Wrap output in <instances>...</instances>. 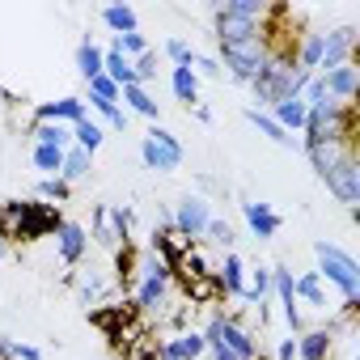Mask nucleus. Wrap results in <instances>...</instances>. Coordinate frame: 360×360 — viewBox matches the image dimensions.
I'll use <instances>...</instances> for the list:
<instances>
[{
  "mask_svg": "<svg viewBox=\"0 0 360 360\" xmlns=\"http://www.w3.org/2000/svg\"><path fill=\"white\" fill-rule=\"evenodd\" d=\"M169 343H174V352L183 356V360H204V356H208V339H204V330H195V326L174 330Z\"/></svg>",
  "mask_w": 360,
  "mask_h": 360,
  "instance_id": "31",
  "label": "nucleus"
},
{
  "mask_svg": "<svg viewBox=\"0 0 360 360\" xmlns=\"http://www.w3.org/2000/svg\"><path fill=\"white\" fill-rule=\"evenodd\" d=\"M267 115H271L288 136H297V140H301V131H305V115H309V110H305V102H301V98H288V102H276Z\"/></svg>",
  "mask_w": 360,
  "mask_h": 360,
  "instance_id": "25",
  "label": "nucleus"
},
{
  "mask_svg": "<svg viewBox=\"0 0 360 360\" xmlns=\"http://www.w3.org/2000/svg\"><path fill=\"white\" fill-rule=\"evenodd\" d=\"M9 250H13V246H9V242H5V238H0V259H5V255H9Z\"/></svg>",
  "mask_w": 360,
  "mask_h": 360,
  "instance_id": "47",
  "label": "nucleus"
},
{
  "mask_svg": "<svg viewBox=\"0 0 360 360\" xmlns=\"http://www.w3.org/2000/svg\"><path fill=\"white\" fill-rule=\"evenodd\" d=\"M56 255H60L64 267H81L85 255H89V229L81 221H68L64 217V225L56 229Z\"/></svg>",
  "mask_w": 360,
  "mask_h": 360,
  "instance_id": "11",
  "label": "nucleus"
},
{
  "mask_svg": "<svg viewBox=\"0 0 360 360\" xmlns=\"http://www.w3.org/2000/svg\"><path fill=\"white\" fill-rule=\"evenodd\" d=\"M89 98H98V102H119V85L102 72V77H94V81H89Z\"/></svg>",
  "mask_w": 360,
  "mask_h": 360,
  "instance_id": "42",
  "label": "nucleus"
},
{
  "mask_svg": "<svg viewBox=\"0 0 360 360\" xmlns=\"http://www.w3.org/2000/svg\"><path fill=\"white\" fill-rule=\"evenodd\" d=\"M212 34L217 43H242L263 34V22H246V18H229V13H212Z\"/></svg>",
  "mask_w": 360,
  "mask_h": 360,
  "instance_id": "20",
  "label": "nucleus"
},
{
  "mask_svg": "<svg viewBox=\"0 0 360 360\" xmlns=\"http://www.w3.org/2000/svg\"><path fill=\"white\" fill-rule=\"evenodd\" d=\"M30 165H34L43 178H60L64 148H51V144H30Z\"/></svg>",
  "mask_w": 360,
  "mask_h": 360,
  "instance_id": "35",
  "label": "nucleus"
},
{
  "mask_svg": "<svg viewBox=\"0 0 360 360\" xmlns=\"http://www.w3.org/2000/svg\"><path fill=\"white\" fill-rule=\"evenodd\" d=\"M102 72L123 89V85H136V72H131V60H123L119 51H106L102 47Z\"/></svg>",
  "mask_w": 360,
  "mask_h": 360,
  "instance_id": "36",
  "label": "nucleus"
},
{
  "mask_svg": "<svg viewBox=\"0 0 360 360\" xmlns=\"http://www.w3.org/2000/svg\"><path fill=\"white\" fill-rule=\"evenodd\" d=\"M314 259H318V267H314L318 280H326L330 288H339L343 309L352 314L356 301H360V263H356L343 246H335V242H326V238L314 242Z\"/></svg>",
  "mask_w": 360,
  "mask_h": 360,
  "instance_id": "2",
  "label": "nucleus"
},
{
  "mask_svg": "<svg viewBox=\"0 0 360 360\" xmlns=\"http://www.w3.org/2000/svg\"><path fill=\"white\" fill-rule=\"evenodd\" d=\"M195 119H200V123H212L217 115H212V106H204V102H200V106H195Z\"/></svg>",
  "mask_w": 360,
  "mask_h": 360,
  "instance_id": "45",
  "label": "nucleus"
},
{
  "mask_svg": "<svg viewBox=\"0 0 360 360\" xmlns=\"http://www.w3.org/2000/svg\"><path fill=\"white\" fill-rule=\"evenodd\" d=\"M208 221H212V204H208L204 195H191V191L178 200V204H174V212H169V229L183 238V242H191V246L204 238Z\"/></svg>",
  "mask_w": 360,
  "mask_h": 360,
  "instance_id": "7",
  "label": "nucleus"
},
{
  "mask_svg": "<svg viewBox=\"0 0 360 360\" xmlns=\"http://www.w3.org/2000/svg\"><path fill=\"white\" fill-rule=\"evenodd\" d=\"M169 89L187 110L200 106V77H195V68H169Z\"/></svg>",
  "mask_w": 360,
  "mask_h": 360,
  "instance_id": "26",
  "label": "nucleus"
},
{
  "mask_svg": "<svg viewBox=\"0 0 360 360\" xmlns=\"http://www.w3.org/2000/svg\"><path fill=\"white\" fill-rule=\"evenodd\" d=\"M140 314L131 309V301H123V305H98V309H89V322L110 339V343H123V335H127V326L136 322Z\"/></svg>",
  "mask_w": 360,
  "mask_h": 360,
  "instance_id": "12",
  "label": "nucleus"
},
{
  "mask_svg": "<svg viewBox=\"0 0 360 360\" xmlns=\"http://www.w3.org/2000/svg\"><path fill=\"white\" fill-rule=\"evenodd\" d=\"M326 191L343 204V208H356L360 204V157H347L343 165H335L330 174H322Z\"/></svg>",
  "mask_w": 360,
  "mask_h": 360,
  "instance_id": "10",
  "label": "nucleus"
},
{
  "mask_svg": "<svg viewBox=\"0 0 360 360\" xmlns=\"http://www.w3.org/2000/svg\"><path fill=\"white\" fill-rule=\"evenodd\" d=\"M102 26H106L110 39H115V34H131V30H140V18H136V9L127 5V0H115V5H102Z\"/></svg>",
  "mask_w": 360,
  "mask_h": 360,
  "instance_id": "23",
  "label": "nucleus"
},
{
  "mask_svg": "<svg viewBox=\"0 0 360 360\" xmlns=\"http://www.w3.org/2000/svg\"><path fill=\"white\" fill-rule=\"evenodd\" d=\"M34 200H43V204H68L72 200V187L64 183V178H39V187H34Z\"/></svg>",
  "mask_w": 360,
  "mask_h": 360,
  "instance_id": "37",
  "label": "nucleus"
},
{
  "mask_svg": "<svg viewBox=\"0 0 360 360\" xmlns=\"http://www.w3.org/2000/svg\"><path fill=\"white\" fill-rule=\"evenodd\" d=\"M30 140L34 144H51V148H72V127L64 123H30Z\"/></svg>",
  "mask_w": 360,
  "mask_h": 360,
  "instance_id": "34",
  "label": "nucleus"
},
{
  "mask_svg": "<svg viewBox=\"0 0 360 360\" xmlns=\"http://www.w3.org/2000/svg\"><path fill=\"white\" fill-rule=\"evenodd\" d=\"M242 217L250 225V238H259V242H271L284 229V217L271 204H259V200H242Z\"/></svg>",
  "mask_w": 360,
  "mask_h": 360,
  "instance_id": "16",
  "label": "nucleus"
},
{
  "mask_svg": "<svg viewBox=\"0 0 360 360\" xmlns=\"http://www.w3.org/2000/svg\"><path fill=\"white\" fill-rule=\"evenodd\" d=\"M85 115H89V102L77 98V94L56 98V102H39V106H34V119H39V123H64V127H77Z\"/></svg>",
  "mask_w": 360,
  "mask_h": 360,
  "instance_id": "13",
  "label": "nucleus"
},
{
  "mask_svg": "<svg viewBox=\"0 0 360 360\" xmlns=\"http://www.w3.org/2000/svg\"><path fill=\"white\" fill-rule=\"evenodd\" d=\"M0 360H13V339L0 335Z\"/></svg>",
  "mask_w": 360,
  "mask_h": 360,
  "instance_id": "46",
  "label": "nucleus"
},
{
  "mask_svg": "<svg viewBox=\"0 0 360 360\" xmlns=\"http://www.w3.org/2000/svg\"><path fill=\"white\" fill-rule=\"evenodd\" d=\"M271 297L280 301V318H284L288 335H301L305 330V318H301V305H297V288H292V271L288 267H271Z\"/></svg>",
  "mask_w": 360,
  "mask_h": 360,
  "instance_id": "9",
  "label": "nucleus"
},
{
  "mask_svg": "<svg viewBox=\"0 0 360 360\" xmlns=\"http://www.w3.org/2000/svg\"><path fill=\"white\" fill-rule=\"evenodd\" d=\"M191 68H195V77H200V81H204V77H208V81H221V77H225L217 56H195V64H191Z\"/></svg>",
  "mask_w": 360,
  "mask_h": 360,
  "instance_id": "43",
  "label": "nucleus"
},
{
  "mask_svg": "<svg viewBox=\"0 0 360 360\" xmlns=\"http://www.w3.org/2000/svg\"><path fill=\"white\" fill-rule=\"evenodd\" d=\"M72 144H77V148H85V153L94 157V153H98V148L106 144V127H102V123H98L94 115H85V119H81V123L72 127Z\"/></svg>",
  "mask_w": 360,
  "mask_h": 360,
  "instance_id": "33",
  "label": "nucleus"
},
{
  "mask_svg": "<svg viewBox=\"0 0 360 360\" xmlns=\"http://www.w3.org/2000/svg\"><path fill=\"white\" fill-rule=\"evenodd\" d=\"M161 56H165L174 68H191V64H195V47H191L187 39H165V43H161Z\"/></svg>",
  "mask_w": 360,
  "mask_h": 360,
  "instance_id": "40",
  "label": "nucleus"
},
{
  "mask_svg": "<svg viewBox=\"0 0 360 360\" xmlns=\"http://www.w3.org/2000/svg\"><path fill=\"white\" fill-rule=\"evenodd\" d=\"M267 297H271V267H246V292H242V301L255 305V309H263Z\"/></svg>",
  "mask_w": 360,
  "mask_h": 360,
  "instance_id": "30",
  "label": "nucleus"
},
{
  "mask_svg": "<svg viewBox=\"0 0 360 360\" xmlns=\"http://www.w3.org/2000/svg\"><path fill=\"white\" fill-rule=\"evenodd\" d=\"M72 288H77V297H81V305H102V297L110 292V280L98 271V267H85V271H77L72 276Z\"/></svg>",
  "mask_w": 360,
  "mask_h": 360,
  "instance_id": "21",
  "label": "nucleus"
},
{
  "mask_svg": "<svg viewBox=\"0 0 360 360\" xmlns=\"http://www.w3.org/2000/svg\"><path fill=\"white\" fill-rule=\"evenodd\" d=\"M204 339H208V343H225L238 360H255V356L263 352V347H259V335H255L246 322H238L233 314H221V309L204 322Z\"/></svg>",
  "mask_w": 360,
  "mask_h": 360,
  "instance_id": "5",
  "label": "nucleus"
},
{
  "mask_svg": "<svg viewBox=\"0 0 360 360\" xmlns=\"http://www.w3.org/2000/svg\"><path fill=\"white\" fill-rule=\"evenodd\" d=\"M60 225H64V212L56 204H43V200H5L0 204V238L9 246L56 238Z\"/></svg>",
  "mask_w": 360,
  "mask_h": 360,
  "instance_id": "1",
  "label": "nucleus"
},
{
  "mask_svg": "<svg viewBox=\"0 0 360 360\" xmlns=\"http://www.w3.org/2000/svg\"><path fill=\"white\" fill-rule=\"evenodd\" d=\"M221 47V72H229V81L238 85H250L263 64H267V34H255V39H242V43H217Z\"/></svg>",
  "mask_w": 360,
  "mask_h": 360,
  "instance_id": "3",
  "label": "nucleus"
},
{
  "mask_svg": "<svg viewBox=\"0 0 360 360\" xmlns=\"http://www.w3.org/2000/svg\"><path fill=\"white\" fill-rule=\"evenodd\" d=\"M292 288H297V305H309V309H330V301H326V292H322L318 271H301V276H292Z\"/></svg>",
  "mask_w": 360,
  "mask_h": 360,
  "instance_id": "28",
  "label": "nucleus"
},
{
  "mask_svg": "<svg viewBox=\"0 0 360 360\" xmlns=\"http://www.w3.org/2000/svg\"><path fill=\"white\" fill-rule=\"evenodd\" d=\"M131 72H136V85H144V89H148V81L157 77V51L148 47L140 60H131Z\"/></svg>",
  "mask_w": 360,
  "mask_h": 360,
  "instance_id": "41",
  "label": "nucleus"
},
{
  "mask_svg": "<svg viewBox=\"0 0 360 360\" xmlns=\"http://www.w3.org/2000/svg\"><path fill=\"white\" fill-rule=\"evenodd\" d=\"M212 280H217V288H221L225 301H242V292H246V263H242V255L225 250L221 263H217V271H212Z\"/></svg>",
  "mask_w": 360,
  "mask_h": 360,
  "instance_id": "14",
  "label": "nucleus"
},
{
  "mask_svg": "<svg viewBox=\"0 0 360 360\" xmlns=\"http://www.w3.org/2000/svg\"><path fill=\"white\" fill-rule=\"evenodd\" d=\"M119 106H123L127 115H140V119H148V123H161V102H157L144 85H123V89H119Z\"/></svg>",
  "mask_w": 360,
  "mask_h": 360,
  "instance_id": "19",
  "label": "nucleus"
},
{
  "mask_svg": "<svg viewBox=\"0 0 360 360\" xmlns=\"http://www.w3.org/2000/svg\"><path fill=\"white\" fill-rule=\"evenodd\" d=\"M318 64H322V30H301L297 34V68L318 77Z\"/></svg>",
  "mask_w": 360,
  "mask_h": 360,
  "instance_id": "24",
  "label": "nucleus"
},
{
  "mask_svg": "<svg viewBox=\"0 0 360 360\" xmlns=\"http://www.w3.org/2000/svg\"><path fill=\"white\" fill-rule=\"evenodd\" d=\"M335 356V326H314L297 335V360H330Z\"/></svg>",
  "mask_w": 360,
  "mask_h": 360,
  "instance_id": "18",
  "label": "nucleus"
},
{
  "mask_svg": "<svg viewBox=\"0 0 360 360\" xmlns=\"http://www.w3.org/2000/svg\"><path fill=\"white\" fill-rule=\"evenodd\" d=\"M242 115H246V123H250V127H259V136H267L271 144H280V148H301V140H297V136H288V131H284V127H280V123H276L267 110H255V106H246Z\"/></svg>",
  "mask_w": 360,
  "mask_h": 360,
  "instance_id": "22",
  "label": "nucleus"
},
{
  "mask_svg": "<svg viewBox=\"0 0 360 360\" xmlns=\"http://www.w3.org/2000/svg\"><path fill=\"white\" fill-rule=\"evenodd\" d=\"M13 360H43V352H39L34 343H22V339H13Z\"/></svg>",
  "mask_w": 360,
  "mask_h": 360,
  "instance_id": "44",
  "label": "nucleus"
},
{
  "mask_svg": "<svg viewBox=\"0 0 360 360\" xmlns=\"http://www.w3.org/2000/svg\"><path fill=\"white\" fill-rule=\"evenodd\" d=\"M72 64H77V72H81V81H85V85H89L94 77H102V47L94 43V34H85V39L77 43Z\"/></svg>",
  "mask_w": 360,
  "mask_h": 360,
  "instance_id": "27",
  "label": "nucleus"
},
{
  "mask_svg": "<svg viewBox=\"0 0 360 360\" xmlns=\"http://www.w3.org/2000/svg\"><path fill=\"white\" fill-rule=\"evenodd\" d=\"M356 56H360V30L356 26L322 30V64H318V72H330L339 64H356Z\"/></svg>",
  "mask_w": 360,
  "mask_h": 360,
  "instance_id": "8",
  "label": "nucleus"
},
{
  "mask_svg": "<svg viewBox=\"0 0 360 360\" xmlns=\"http://www.w3.org/2000/svg\"><path fill=\"white\" fill-rule=\"evenodd\" d=\"M89 110H94V119L106 127V136H110V131H127V123H131V115H127L119 102H98V98H89Z\"/></svg>",
  "mask_w": 360,
  "mask_h": 360,
  "instance_id": "32",
  "label": "nucleus"
},
{
  "mask_svg": "<svg viewBox=\"0 0 360 360\" xmlns=\"http://www.w3.org/2000/svg\"><path fill=\"white\" fill-rule=\"evenodd\" d=\"M200 242H208L212 250H221V255H225V250H233V225H229V221H221V217H212Z\"/></svg>",
  "mask_w": 360,
  "mask_h": 360,
  "instance_id": "39",
  "label": "nucleus"
},
{
  "mask_svg": "<svg viewBox=\"0 0 360 360\" xmlns=\"http://www.w3.org/2000/svg\"><path fill=\"white\" fill-rule=\"evenodd\" d=\"M106 51H119L123 60H140V56L148 51V39H144L140 30H131V34H115V39L106 43Z\"/></svg>",
  "mask_w": 360,
  "mask_h": 360,
  "instance_id": "38",
  "label": "nucleus"
},
{
  "mask_svg": "<svg viewBox=\"0 0 360 360\" xmlns=\"http://www.w3.org/2000/svg\"><path fill=\"white\" fill-rule=\"evenodd\" d=\"M131 225H136V212L127 204H98L94 217H89V242L106 246V250H119L131 242Z\"/></svg>",
  "mask_w": 360,
  "mask_h": 360,
  "instance_id": "4",
  "label": "nucleus"
},
{
  "mask_svg": "<svg viewBox=\"0 0 360 360\" xmlns=\"http://www.w3.org/2000/svg\"><path fill=\"white\" fill-rule=\"evenodd\" d=\"M255 360H271V356H263V352H259V356H255Z\"/></svg>",
  "mask_w": 360,
  "mask_h": 360,
  "instance_id": "48",
  "label": "nucleus"
},
{
  "mask_svg": "<svg viewBox=\"0 0 360 360\" xmlns=\"http://www.w3.org/2000/svg\"><path fill=\"white\" fill-rule=\"evenodd\" d=\"M301 153H305V161L314 165V174L322 178V174H330L335 165H343L347 157H356V144H347V140H326V144H305Z\"/></svg>",
  "mask_w": 360,
  "mask_h": 360,
  "instance_id": "15",
  "label": "nucleus"
},
{
  "mask_svg": "<svg viewBox=\"0 0 360 360\" xmlns=\"http://www.w3.org/2000/svg\"><path fill=\"white\" fill-rule=\"evenodd\" d=\"M322 77V85H326V94L335 98V102H356V89H360V68L356 64H339V68H330V72H318Z\"/></svg>",
  "mask_w": 360,
  "mask_h": 360,
  "instance_id": "17",
  "label": "nucleus"
},
{
  "mask_svg": "<svg viewBox=\"0 0 360 360\" xmlns=\"http://www.w3.org/2000/svg\"><path fill=\"white\" fill-rule=\"evenodd\" d=\"M94 174V157L85 153V148H64V165H60V178H64V183L68 187H77V183H85V178Z\"/></svg>",
  "mask_w": 360,
  "mask_h": 360,
  "instance_id": "29",
  "label": "nucleus"
},
{
  "mask_svg": "<svg viewBox=\"0 0 360 360\" xmlns=\"http://www.w3.org/2000/svg\"><path fill=\"white\" fill-rule=\"evenodd\" d=\"M140 161H144V169H153V174H174L178 165H183V140H178L169 127L153 123L148 136L140 140Z\"/></svg>",
  "mask_w": 360,
  "mask_h": 360,
  "instance_id": "6",
  "label": "nucleus"
}]
</instances>
